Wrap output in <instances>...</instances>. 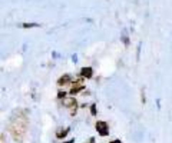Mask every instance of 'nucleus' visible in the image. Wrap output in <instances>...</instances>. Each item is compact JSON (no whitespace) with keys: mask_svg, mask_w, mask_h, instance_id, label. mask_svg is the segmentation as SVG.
Here are the masks:
<instances>
[{"mask_svg":"<svg viewBox=\"0 0 172 143\" xmlns=\"http://www.w3.org/2000/svg\"><path fill=\"white\" fill-rule=\"evenodd\" d=\"M70 132V127H65V129H60V130L56 132V137L58 139H65L67 136V133Z\"/></svg>","mask_w":172,"mask_h":143,"instance_id":"6","label":"nucleus"},{"mask_svg":"<svg viewBox=\"0 0 172 143\" xmlns=\"http://www.w3.org/2000/svg\"><path fill=\"white\" fill-rule=\"evenodd\" d=\"M69 82H72L70 74H63V76H60V79L58 80V85L59 86H63V85H67Z\"/></svg>","mask_w":172,"mask_h":143,"instance_id":"7","label":"nucleus"},{"mask_svg":"<svg viewBox=\"0 0 172 143\" xmlns=\"http://www.w3.org/2000/svg\"><path fill=\"white\" fill-rule=\"evenodd\" d=\"M90 113H92V116H96V105H95V103H93L92 106H90Z\"/></svg>","mask_w":172,"mask_h":143,"instance_id":"9","label":"nucleus"},{"mask_svg":"<svg viewBox=\"0 0 172 143\" xmlns=\"http://www.w3.org/2000/svg\"><path fill=\"white\" fill-rule=\"evenodd\" d=\"M88 143H95V137H90V139H89V142Z\"/></svg>","mask_w":172,"mask_h":143,"instance_id":"14","label":"nucleus"},{"mask_svg":"<svg viewBox=\"0 0 172 143\" xmlns=\"http://www.w3.org/2000/svg\"><path fill=\"white\" fill-rule=\"evenodd\" d=\"M95 127H96L98 135L102 136V137H105V136L109 135V127H108V123L103 122V120H98L96 125H95Z\"/></svg>","mask_w":172,"mask_h":143,"instance_id":"2","label":"nucleus"},{"mask_svg":"<svg viewBox=\"0 0 172 143\" xmlns=\"http://www.w3.org/2000/svg\"><path fill=\"white\" fill-rule=\"evenodd\" d=\"M40 25H38V23H22V25H19V27H23V29H32V27H39Z\"/></svg>","mask_w":172,"mask_h":143,"instance_id":"8","label":"nucleus"},{"mask_svg":"<svg viewBox=\"0 0 172 143\" xmlns=\"http://www.w3.org/2000/svg\"><path fill=\"white\" fill-rule=\"evenodd\" d=\"M73 142H75V140L72 139V140H67V142H63V143H73Z\"/></svg>","mask_w":172,"mask_h":143,"instance_id":"15","label":"nucleus"},{"mask_svg":"<svg viewBox=\"0 0 172 143\" xmlns=\"http://www.w3.org/2000/svg\"><path fill=\"white\" fill-rule=\"evenodd\" d=\"M109 143H123V142H121L119 139H115V140H112V142H109Z\"/></svg>","mask_w":172,"mask_h":143,"instance_id":"12","label":"nucleus"},{"mask_svg":"<svg viewBox=\"0 0 172 143\" xmlns=\"http://www.w3.org/2000/svg\"><path fill=\"white\" fill-rule=\"evenodd\" d=\"M82 89H83V77H80L79 80H76V82L73 83V86H72V89L69 93L76 94V93H79V92H82Z\"/></svg>","mask_w":172,"mask_h":143,"instance_id":"4","label":"nucleus"},{"mask_svg":"<svg viewBox=\"0 0 172 143\" xmlns=\"http://www.w3.org/2000/svg\"><path fill=\"white\" fill-rule=\"evenodd\" d=\"M93 76V69L92 67H89V66H85L80 69V77L83 79H90Z\"/></svg>","mask_w":172,"mask_h":143,"instance_id":"5","label":"nucleus"},{"mask_svg":"<svg viewBox=\"0 0 172 143\" xmlns=\"http://www.w3.org/2000/svg\"><path fill=\"white\" fill-rule=\"evenodd\" d=\"M27 116H26L23 112H14L10 119V123H9V132L12 135L13 140L14 142H22L25 139L26 132H27Z\"/></svg>","mask_w":172,"mask_h":143,"instance_id":"1","label":"nucleus"},{"mask_svg":"<svg viewBox=\"0 0 172 143\" xmlns=\"http://www.w3.org/2000/svg\"><path fill=\"white\" fill-rule=\"evenodd\" d=\"M63 106L69 107L72 116H73V114L76 113V109H78V103H76L75 99H63Z\"/></svg>","mask_w":172,"mask_h":143,"instance_id":"3","label":"nucleus"},{"mask_svg":"<svg viewBox=\"0 0 172 143\" xmlns=\"http://www.w3.org/2000/svg\"><path fill=\"white\" fill-rule=\"evenodd\" d=\"M72 60H73V62H78V56H76V54H73V56H72Z\"/></svg>","mask_w":172,"mask_h":143,"instance_id":"13","label":"nucleus"},{"mask_svg":"<svg viewBox=\"0 0 172 143\" xmlns=\"http://www.w3.org/2000/svg\"><path fill=\"white\" fill-rule=\"evenodd\" d=\"M58 97H59V99L65 97V92H59V93H58Z\"/></svg>","mask_w":172,"mask_h":143,"instance_id":"11","label":"nucleus"},{"mask_svg":"<svg viewBox=\"0 0 172 143\" xmlns=\"http://www.w3.org/2000/svg\"><path fill=\"white\" fill-rule=\"evenodd\" d=\"M122 40L125 42V45H129V39L126 37V34H123V36H122Z\"/></svg>","mask_w":172,"mask_h":143,"instance_id":"10","label":"nucleus"}]
</instances>
